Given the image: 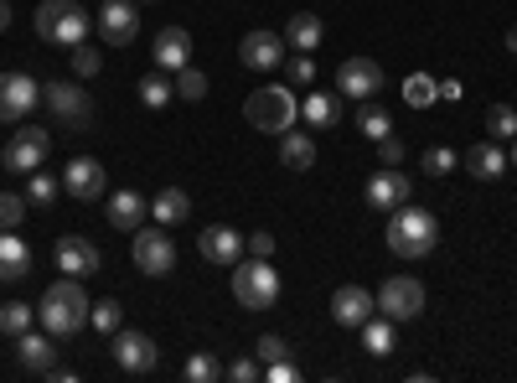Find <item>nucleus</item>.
<instances>
[{
  "instance_id": "nucleus-16",
  "label": "nucleus",
  "mask_w": 517,
  "mask_h": 383,
  "mask_svg": "<svg viewBox=\"0 0 517 383\" xmlns=\"http://www.w3.org/2000/svg\"><path fill=\"white\" fill-rule=\"evenodd\" d=\"M238 63L243 68H254V73H275L285 63V37L275 32H249L238 42Z\"/></svg>"
},
{
  "instance_id": "nucleus-30",
  "label": "nucleus",
  "mask_w": 517,
  "mask_h": 383,
  "mask_svg": "<svg viewBox=\"0 0 517 383\" xmlns=\"http://www.w3.org/2000/svg\"><path fill=\"white\" fill-rule=\"evenodd\" d=\"M300 114H306V125H311V130H326V125H337L342 104L331 99V94H306V99H300Z\"/></svg>"
},
{
  "instance_id": "nucleus-50",
  "label": "nucleus",
  "mask_w": 517,
  "mask_h": 383,
  "mask_svg": "<svg viewBox=\"0 0 517 383\" xmlns=\"http://www.w3.org/2000/svg\"><path fill=\"white\" fill-rule=\"evenodd\" d=\"M507 52H517V26H507Z\"/></svg>"
},
{
  "instance_id": "nucleus-2",
  "label": "nucleus",
  "mask_w": 517,
  "mask_h": 383,
  "mask_svg": "<svg viewBox=\"0 0 517 383\" xmlns=\"http://www.w3.org/2000/svg\"><path fill=\"white\" fill-rule=\"evenodd\" d=\"M383 244L393 259H424L435 244H440V218L424 213V208H393L388 213V228H383Z\"/></svg>"
},
{
  "instance_id": "nucleus-25",
  "label": "nucleus",
  "mask_w": 517,
  "mask_h": 383,
  "mask_svg": "<svg viewBox=\"0 0 517 383\" xmlns=\"http://www.w3.org/2000/svg\"><path fill=\"white\" fill-rule=\"evenodd\" d=\"M321 37H326V26H321V16H311V11H295L290 26H285V47H295V52H316Z\"/></svg>"
},
{
  "instance_id": "nucleus-46",
  "label": "nucleus",
  "mask_w": 517,
  "mask_h": 383,
  "mask_svg": "<svg viewBox=\"0 0 517 383\" xmlns=\"http://www.w3.org/2000/svg\"><path fill=\"white\" fill-rule=\"evenodd\" d=\"M243 249H249L254 259H269V254H275V233L259 228V233H249V239H243Z\"/></svg>"
},
{
  "instance_id": "nucleus-44",
  "label": "nucleus",
  "mask_w": 517,
  "mask_h": 383,
  "mask_svg": "<svg viewBox=\"0 0 517 383\" xmlns=\"http://www.w3.org/2000/svg\"><path fill=\"white\" fill-rule=\"evenodd\" d=\"M228 378H233V383H259V378H264V363H259V358H238V363H228Z\"/></svg>"
},
{
  "instance_id": "nucleus-1",
  "label": "nucleus",
  "mask_w": 517,
  "mask_h": 383,
  "mask_svg": "<svg viewBox=\"0 0 517 383\" xmlns=\"http://www.w3.org/2000/svg\"><path fill=\"white\" fill-rule=\"evenodd\" d=\"M37 316H42V327H47L52 337H78V332L88 327V316H94V301H88V290H83L73 275H63V280L47 285Z\"/></svg>"
},
{
  "instance_id": "nucleus-18",
  "label": "nucleus",
  "mask_w": 517,
  "mask_h": 383,
  "mask_svg": "<svg viewBox=\"0 0 517 383\" xmlns=\"http://www.w3.org/2000/svg\"><path fill=\"white\" fill-rule=\"evenodd\" d=\"M104 166L94 161V156H73L68 161V171H63V192H73L78 202H94V197H104Z\"/></svg>"
},
{
  "instance_id": "nucleus-19",
  "label": "nucleus",
  "mask_w": 517,
  "mask_h": 383,
  "mask_svg": "<svg viewBox=\"0 0 517 383\" xmlns=\"http://www.w3.org/2000/svg\"><path fill=\"white\" fill-rule=\"evenodd\" d=\"M197 254H202L207 264H238V254H243V233L228 228V223H212V228H202Z\"/></svg>"
},
{
  "instance_id": "nucleus-27",
  "label": "nucleus",
  "mask_w": 517,
  "mask_h": 383,
  "mask_svg": "<svg viewBox=\"0 0 517 383\" xmlns=\"http://www.w3.org/2000/svg\"><path fill=\"white\" fill-rule=\"evenodd\" d=\"M6 83H11V109H16V120H26V114L42 104V83H37L32 73H6Z\"/></svg>"
},
{
  "instance_id": "nucleus-9",
  "label": "nucleus",
  "mask_w": 517,
  "mask_h": 383,
  "mask_svg": "<svg viewBox=\"0 0 517 383\" xmlns=\"http://www.w3.org/2000/svg\"><path fill=\"white\" fill-rule=\"evenodd\" d=\"M47 151H52V135L42 125H21L11 135V145L0 151V161H6V171H16V176H32L47 161Z\"/></svg>"
},
{
  "instance_id": "nucleus-6",
  "label": "nucleus",
  "mask_w": 517,
  "mask_h": 383,
  "mask_svg": "<svg viewBox=\"0 0 517 383\" xmlns=\"http://www.w3.org/2000/svg\"><path fill=\"white\" fill-rule=\"evenodd\" d=\"M130 259H135V270L140 275H171L176 270V244H171V233L161 223H145L130 233Z\"/></svg>"
},
{
  "instance_id": "nucleus-17",
  "label": "nucleus",
  "mask_w": 517,
  "mask_h": 383,
  "mask_svg": "<svg viewBox=\"0 0 517 383\" xmlns=\"http://www.w3.org/2000/svg\"><path fill=\"white\" fill-rule=\"evenodd\" d=\"M368 316H378L373 290H362V285H342L337 296H331V321H337V327H362Z\"/></svg>"
},
{
  "instance_id": "nucleus-23",
  "label": "nucleus",
  "mask_w": 517,
  "mask_h": 383,
  "mask_svg": "<svg viewBox=\"0 0 517 383\" xmlns=\"http://www.w3.org/2000/svg\"><path fill=\"white\" fill-rule=\"evenodd\" d=\"M150 218H156L161 228H166V223H187V218H192V197L171 182V187H161L156 197H150Z\"/></svg>"
},
{
  "instance_id": "nucleus-22",
  "label": "nucleus",
  "mask_w": 517,
  "mask_h": 383,
  "mask_svg": "<svg viewBox=\"0 0 517 383\" xmlns=\"http://www.w3.org/2000/svg\"><path fill=\"white\" fill-rule=\"evenodd\" d=\"M16 352H21V368L26 373H47V368H57L52 358H57V347H52V332L42 337V332H21L16 337Z\"/></svg>"
},
{
  "instance_id": "nucleus-32",
  "label": "nucleus",
  "mask_w": 517,
  "mask_h": 383,
  "mask_svg": "<svg viewBox=\"0 0 517 383\" xmlns=\"http://www.w3.org/2000/svg\"><path fill=\"white\" fill-rule=\"evenodd\" d=\"M419 166H424V176H430V182H445V176L461 166V156H455L450 145H430V151L419 156Z\"/></svg>"
},
{
  "instance_id": "nucleus-7",
  "label": "nucleus",
  "mask_w": 517,
  "mask_h": 383,
  "mask_svg": "<svg viewBox=\"0 0 517 383\" xmlns=\"http://www.w3.org/2000/svg\"><path fill=\"white\" fill-rule=\"evenodd\" d=\"M373 301H378V316H388L393 327H399V321L424 316V285H419L414 275H388Z\"/></svg>"
},
{
  "instance_id": "nucleus-3",
  "label": "nucleus",
  "mask_w": 517,
  "mask_h": 383,
  "mask_svg": "<svg viewBox=\"0 0 517 383\" xmlns=\"http://www.w3.org/2000/svg\"><path fill=\"white\" fill-rule=\"evenodd\" d=\"M243 120L264 135H285L295 120H300V99L290 94L285 83H269V88H254L249 99H243Z\"/></svg>"
},
{
  "instance_id": "nucleus-29",
  "label": "nucleus",
  "mask_w": 517,
  "mask_h": 383,
  "mask_svg": "<svg viewBox=\"0 0 517 383\" xmlns=\"http://www.w3.org/2000/svg\"><path fill=\"white\" fill-rule=\"evenodd\" d=\"M135 94H140V104H145V109H166V104L176 99V83H171V73H161V68H156V73H145V78H140Z\"/></svg>"
},
{
  "instance_id": "nucleus-34",
  "label": "nucleus",
  "mask_w": 517,
  "mask_h": 383,
  "mask_svg": "<svg viewBox=\"0 0 517 383\" xmlns=\"http://www.w3.org/2000/svg\"><path fill=\"white\" fill-rule=\"evenodd\" d=\"M176 99H181V104H202V99H207V73L192 68V63L181 68V73H176Z\"/></svg>"
},
{
  "instance_id": "nucleus-47",
  "label": "nucleus",
  "mask_w": 517,
  "mask_h": 383,
  "mask_svg": "<svg viewBox=\"0 0 517 383\" xmlns=\"http://www.w3.org/2000/svg\"><path fill=\"white\" fill-rule=\"evenodd\" d=\"M264 378L269 383H290V378H300V368L290 358H280V363H264Z\"/></svg>"
},
{
  "instance_id": "nucleus-41",
  "label": "nucleus",
  "mask_w": 517,
  "mask_h": 383,
  "mask_svg": "<svg viewBox=\"0 0 517 383\" xmlns=\"http://www.w3.org/2000/svg\"><path fill=\"white\" fill-rule=\"evenodd\" d=\"M254 358H259V363H280V358H290V342H285L280 332H264V337L254 342Z\"/></svg>"
},
{
  "instance_id": "nucleus-45",
  "label": "nucleus",
  "mask_w": 517,
  "mask_h": 383,
  "mask_svg": "<svg viewBox=\"0 0 517 383\" xmlns=\"http://www.w3.org/2000/svg\"><path fill=\"white\" fill-rule=\"evenodd\" d=\"M373 145H378L383 166H399V161H404V140H399V135H383V140H373Z\"/></svg>"
},
{
  "instance_id": "nucleus-20",
  "label": "nucleus",
  "mask_w": 517,
  "mask_h": 383,
  "mask_svg": "<svg viewBox=\"0 0 517 383\" xmlns=\"http://www.w3.org/2000/svg\"><path fill=\"white\" fill-rule=\"evenodd\" d=\"M32 275V249L16 228H0V280H26Z\"/></svg>"
},
{
  "instance_id": "nucleus-28",
  "label": "nucleus",
  "mask_w": 517,
  "mask_h": 383,
  "mask_svg": "<svg viewBox=\"0 0 517 383\" xmlns=\"http://www.w3.org/2000/svg\"><path fill=\"white\" fill-rule=\"evenodd\" d=\"M362 347H368L373 358H388V352L399 347V337H393V321H388V316H368V321H362Z\"/></svg>"
},
{
  "instance_id": "nucleus-37",
  "label": "nucleus",
  "mask_w": 517,
  "mask_h": 383,
  "mask_svg": "<svg viewBox=\"0 0 517 383\" xmlns=\"http://www.w3.org/2000/svg\"><path fill=\"white\" fill-rule=\"evenodd\" d=\"M88 321H94V332L114 337L119 327H125V306H119V301H94V316H88Z\"/></svg>"
},
{
  "instance_id": "nucleus-26",
  "label": "nucleus",
  "mask_w": 517,
  "mask_h": 383,
  "mask_svg": "<svg viewBox=\"0 0 517 383\" xmlns=\"http://www.w3.org/2000/svg\"><path fill=\"white\" fill-rule=\"evenodd\" d=\"M280 161H285L290 171H311V166H316V140H311L306 130L290 125V130L280 135Z\"/></svg>"
},
{
  "instance_id": "nucleus-8",
  "label": "nucleus",
  "mask_w": 517,
  "mask_h": 383,
  "mask_svg": "<svg viewBox=\"0 0 517 383\" xmlns=\"http://www.w3.org/2000/svg\"><path fill=\"white\" fill-rule=\"evenodd\" d=\"M42 104L52 109V120L68 125V130H88V125H94V99H88L78 83H47L42 88Z\"/></svg>"
},
{
  "instance_id": "nucleus-12",
  "label": "nucleus",
  "mask_w": 517,
  "mask_h": 383,
  "mask_svg": "<svg viewBox=\"0 0 517 383\" xmlns=\"http://www.w3.org/2000/svg\"><path fill=\"white\" fill-rule=\"evenodd\" d=\"M57 270L63 275H73V280H83V275H99L104 270V254L83 239V233H63L57 239Z\"/></svg>"
},
{
  "instance_id": "nucleus-40",
  "label": "nucleus",
  "mask_w": 517,
  "mask_h": 383,
  "mask_svg": "<svg viewBox=\"0 0 517 383\" xmlns=\"http://www.w3.org/2000/svg\"><path fill=\"white\" fill-rule=\"evenodd\" d=\"M26 223V192H0V228Z\"/></svg>"
},
{
  "instance_id": "nucleus-36",
  "label": "nucleus",
  "mask_w": 517,
  "mask_h": 383,
  "mask_svg": "<svg viewBox=\"0 0 517 383\" xmlns=\"http://www.w3.org/2000/svg\"><path fill=\"white\" fill-rule=\"evenodd\" d=\"M32 306H21V301H11V306H0V332L6 337H21V332H32Z\"/></svg>"
},
{
  "instance_id": "nucleus-13",
  "label": "nucleus",
  "mask_w": 517,
  "mask_h": 383,
  "mask_svg": "<svg viewBox=\"0 0 517 383\" xmlns=\"http://www.w3.org/2000/svg\"><path fill=\"white\" fill-rule=\"evenodd\" d=\"M94 21H99V37H104L109 47H125V42H135V32H140L135 0H104Z\"/></svg>"
},
{
  "instance_id": "nucleus-48",
  "label": "nucleus",
  "mask_w": 517,
  "mask_h": 383,
  "mask_svg": "<svg viewBox=\"0 0 517 383\" xmlns=\"http://www.w3.org/2000/svg\"><path fill=\"white\" fill-rule=\"evenodd\" d=\"M16 120V109H11V83H6V73H0V125H11Z\"/></svg>"
},
{
  "instance_id": "nucleus-15",
  "label": "nucleus",
  "mask_w": 517,
  "mask_h": 383,
  "mask_svg": "<svg viewBox=\"0 0 517 383\" xmlns=\"http://www.w3.org/2000/svg\"><path fill=\"white\" fill-rule=\"evenodd\" d=\"M150 57H156L161 73H181L192 63V32L187 26H161L156 42H150Z\"/></svg>"
},
{
  "instance_id": "nucleus-11",
  "label": "nucleus",
  "mask_w": 517,
  "mask_h": 383,
  "mask_svg": "<svg viewBox=\"0 0 517 383\" xmlns=\"http://www.w3.org/2000/svg\"><path fill=\"white\" fill-rule=\"evenodd\" d=\"M337 88L342 99H378L383 94V68L373 63V57H347V63L337 68Z\"/></svg>"
},
{
  "instance_id": "nucleus-33",
  "label": "nucleus",
  "mask_w": 517,
  "mask_h": 383,
  "mask_svg": "<svg viewBox=\"0 0 517 383\" xmlns=\"http://www.w3.org/2000/svg\"><path fill=\"white\" fill-rule=\"evenodd\" d=\"M57 192H63V176H52V171H32V182H26V202H42V208H52Z\"/></svg>"
},
{
  "instance_id": "nucleus-52",
  "label": "nucleus",
  "mask_w": 517,
  "mask_h": 383,
  "mask_svg": "<svg viewBox=\"0 0 517 383\" xmlns=\"http://www.w3.org/2000/svg\"><path fill=\"white\" fill-rule=\"evenodd\" d=\"M135 6H140V0H135Z\"/></svg>"
},
{
  "instance_id": "nucleus-43",
  "label": "nucleus",
  "mask_w": 517,
  "mask_h": 383,
  "mask_svg": "<svg viewBox=\"0 0 517 383\" xmlns=\"http://www.w3.org/2000/svg\"><path fill=\"white\" fill-rule=\"evenodd\" d=\"M285 73H290V83H316V63L306 52H295V57H285Z\"/></svg>"
},
{
  "instance_id": "nucleus-49",
  "label": "nucleus",
  "mask_w": 517,
  "mask_h": 383,
  "mask_svg": "<svg viewBox=\"0 0 517 383\" xmlns=\"http://www.w3.org/2000/svg\"><path fill=\"white\" fill-rule=\"evenodd\" d=\"M11 26V0H0V32Z\"/></svg>"
},
{
  "instance_id": "nucleus-21",
  "label": "nucleus",
  "mask_w": 517,
  "mask_h": 383,
  "mask_svg": "<svg viewBox=\"0 0 517 383\" xmlns=\"http://www.w3.org/2000/svg\"><path fill=\"white\" fill-rule=\"evenodd\" d=\"M466 171L476 176V182H502V176H507V151L497 140H481V145L466 151Z\"/></svg>"
},
{
  "instance_id": "nucleus-14",
  "label": "nucleus",
  "mask_w": 517,
  "mask_h": 383,
  "mask_svg": "<svg viewBox=\"0 0 517 383\" xmlns=\"http://www.w3.org/2000/svg\"><path fill=\"white\" fill-rule=\"evenodd\" d=\"M114 363L125 368V373H150V368L161 363V347L150 342L145 332H125V327H119L114 332Z\"/></svg>"
},
{
  "instance_id": "nucleus-38",
  "label": "nucleus",
  "mask_w": 517,
  "mask_h": 383,
  "mask_svg": "<svg viewBox=\"0 0 517 383\" xmlns=\"http://www.w3.org/2000/svg\"><path fill=\"white\" fill-rule=\"evenodd\" d=\"M218 373H223V368H218L212 352H197V358H187V368H181V378H187V383H212Z\"/></svg>"
},
{
  "instance_id": "nucleus-24",
  "label": "nucleus",
  "mask_w": 517,
  "mask_h": 383,
  "mask_svg": "<svg viewBox=\"0 0 517 383\" xmlns=\"http://www.w3.org/2000/svg\"><path fill=\"white\" fill-rule=\"evenodd\" d=\"M150 213V202L135 192V187H125V192H114L109 197V223L119 228V233H135V223Z\"/></svg>"
},
{
  "instance_id": "nucleus-39",
  "label": "nucleus",
  "mask_w": 517,
  "mask_h": 383,
  "mask_svg": "<svg viewBox=\"0 0 517 383\" xmlns=\"http://www.w3.org/2000/svg\"><path fill=\"white\" fill-rule=\"evenodd\" d=\"M404 99H409L414 109H424V104H435V99H440V83H435V78H419V73H414V78L404 83Z\"/></svg>"
},
{
  "instance_id": "nucleus-5",
  "label": "nucleus",
  "mask_w": 517,
  "mask_h": 383,
  "mask_svg": "<svg viewBox=\"0 0 517 383\" xmlns=\"http://www.w3.org/2000/svg\"><path fill=\"white\" fill-rule=\"evenodd\" d=\"M233 301L249 306V311H269V306L280 301V270L269 259L233 264Z\"/></svg>"
},
{
  "instance_id": "nucleus-4",
  "label": "nucleus",
  "mask_w": 517,
  "mask_h": 383,
  "mask_svg": "<svg viewBox=\"0 0 517 383\" xmlns=\"http://www.w3.org/2000/svg\"><path fill=\"white\" fill-rule=\"evenodd\" d=\"M88 26H94V16L78 0H42L37 6V37L52 47H78L88 37Z\"/></svg>"
},
{
  "instance_id": "nucleus-35",
  "label": "nucleus",
  "mask_w": 517,
  "mask_h": 383,
  "mask_svg": "<svg viewBox=\"0 0 517 383\" xmlns=\"http://www.w3.org/2000/svg\"><path fill=\"white\" fill-rule=\"evenodd\" d=\"M486 135H492V140H517V109L512 104L486 109Z\"/></svg>"
},
{
  "instance_id": "nucleus-51",
  "label": "nucleus",
  "mask_w": 517,
  "mask_h": 383,
  "mask_svg": "<svg viewBox=\"0 0 517 383\" xmlns=\"http://www.w3.org/2000/svg\"><path fill=\"white\" fill-rule=\"evenodd\" d=\"M512 166H517V140H512Z\"/></svg>"
},
{
  "instance_id": "nucleus-31",
  "label": "nucleus",
  "mask_w": 517,
  "mask_h": 383,
  "mask_svg": "<svg viewBox=\"0 0 517 383\" xmlns=\"http://www.w3.org/2000/svg\"><path fill=\"white\" fill-rule=\"evenodd\" d=\"M357 130L368 140H383V135H393V114L383 104H373V99H362L357 104Z\"/></svg>"
},
{
  "instance_id": "nucleus-42",
  "label": "nucleus",
  "mask_w": 517,
  "mask_h": 383,
  "mask_svg": "<svg viewBox=\"0 0 517 383\" xmlns=\"http://www.w3.org/2000/svg\"><path fill=\"white\" fill-rule=\"evenodd\" d=\"M68 57H73V73H78V78H94V73H99V63H104V57H99L94 47H88V42L68 47Z\"/></svg>"
},
{
  "instance_id": "nucleus-10",
  "label": "nucleus",
  "mask_w": 517,
  "mask_h": 383,
  "mask_svg": "<svg viewBox=\"0 0 517 383\" xmlns=\"http://www.w3.org/2000/svg\"><path fill=\"white\" fill-rule=\"evenodd\" d=\"M362 197H368V208L378 213H393V208H404V202L414 197V182L399 171V166H383L368 176V187H362Z\"/></svg>"
}]
</instances>
